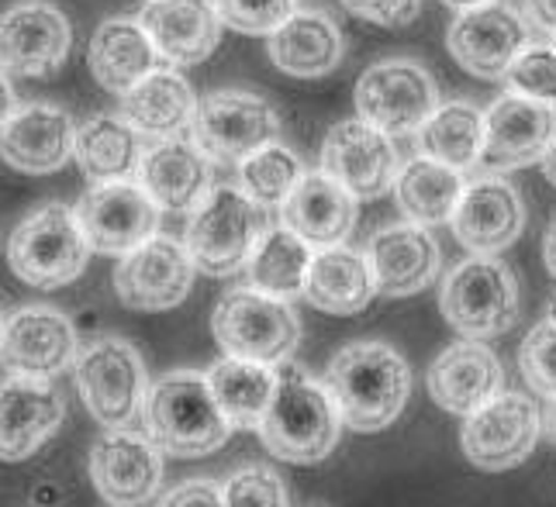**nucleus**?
Segmentation results:
<instances>
[{
    "label": "nucleus",
    "instance_id": "nucleus-46",
    "mask_svg": "<svg viewBox=\"0 0 556 507\" xmlns=\"http://www.w3.org/2000/svg\"><path fill=\"white\" fill-rule=\"evenodd\" d=\"M543 259H546L549 277L556 280V218H553V225L546 228V239H543Z\"/></svg>",
    "mask_w": 556,
    "mask_h": 507
},
{
    "label": "nucleus",
    "instance_id": "nucleus-21",
    "mask_svg": "<svg viewBox=\"0 0 556 507\" xmlns=\"http://www.w3.org/2000/svg\"><path fill=\"white\" fill-rule=\"evenodd\" d=\"M456 242L470 249L473 256H497L502 249L515 245L526 228V204L522 193L505 177H481L467 183L464 198L453 214Z\"/></svg>",
    "mask_w": 556,
    "mask_h": 507
},
{
    "label": "nucleus",
    "instance_id": "nucleus-15",
    "mask_svg": "<svg viewBox=\"0 0 556 507\" xmlns=\"http://www.w3.org/2000/svg\"><path fill=\"white\" fill-rule=\"evenodd\" d=\"M84 228L90 252L101 256H125V252L149 242L160 228V204L142 190V183L114 180L93 183L80 204L73 207Z\"/></svg>",
    "mask_w": 556,
    "mask_h": 507
},
{
    "label": "nucleus",
    "instance_id": "nucleus-47",
    "mask_svg": "<svg viewBox=\"0 0 556 507\" xmlns=\"http://www.w3.org/2000/svg\"><path fill=\"white\" fill-rule=\"evenodd\" d=\"M543 173H546V180L556 187V142H553V149L546 152V160H543Z\"/></svg>",
    "mask_w": 556,
    "mask_h": 507
},
{
    "label": "nucleus",
    "instance_id": "nucleus-8",
    "mask_svg": "<svg viewBox=\"0 0 556 507\" xmlns=\"http://www.w3.org/2000/svg\"><path fill=\"white\" fill-rule=\"evenodd\" d=\"M439 310L464 339H497L519 325V283L494 256H470L450 269L439 290Z\"/></svg>",
    "mask_w": 556,
    "mask_h": 507
},
{
    "label": "nucleus",
    "instance_id": "nucleus-20",
    "mask_svg": "<svg viewBox=\"0 0 556 507\" xmlns=\"http://www.w3.org/2000/svg\"><path fill=\"white\" fill-rule=\"evenodd\" d=\"M66 421V397L52 380L4 377L0 380V462L35 456Z\"/></svg>",
    "mask_w": 556,
    "mask_h": 507
},
{
    "label": "nucleus",
    "instance_id": "nucleus-14",
    "mask_svg": "<svg viewBox=\"0 0 556 507\" xmlns=\"http://www.w3.org/2000/svg\"><path fill=\"white\" fill-rule=\"evenodd\" d=\"M529 17H522L505 0L459 11L446 31V49L470 76L505 80L511 63L529 49Z\"/></svg>",
    "mask_w": 556,
    "mask_h": 507
},
{
    "label": "nucleus",
    "instance_id": "nucleus-2",
    "mask_svg": "<svg viewBox=\"0 0 556 507\" xmlns=\"http://www.w3.org/2000/svg\"><path fill=\"white\" fill-rule=\"evenodd\" d=\"M342 432V415L325 380H315L308 369L287 359L277 366V390L260 421V439L270 456L312 466L336 453Z\"/></svg>",
    "mask_w": 556,
    "mask_h": 507
},
{
    "label": "nucleus",
    "instance_id": "nucleus-10",
    "mask_svg": "<svg viewBox=\"0 0 556 507\" xmlns=\"http://www.w3.org/2000/svg\"><path fill=\"white\" fill-rule=\"evenodd\" d=\"M356 118L388 131L391 139L415 135L439 107L435 76L415 60H380L356 80Z\"/></svg>",
    "mask_w": 556,
    "mask_h": 507
},
{
    "label": "nucleus",
    "instance_id": "nucleus-31",
    "mask_svg": "<svg viewBox=\"0 0 556 507\" xmlns=\"http://www.w3.org/2000/svg\"><path fill=\"white\" fill-rule=\"evenodd\" d=\"M198 111V93L177 69H156L122 93L118 114L136 128L142 139L163 142L190 131Z\"/></svg>",
    "mask_w": 556,
    "mask_h": 507
},
{
    "label": "nucleus",
    "instance_id": "nucleus-17",
    "mask_svg": "<svg viewBox=\"0 0 556 507\" xmlns=\"http://www.w3.org/2000/svg\"><path fill=\"white\" fill-rule=\"evenodd\" d=\"M198 266L184 242L152 236L139 249L125 252L114 269V294L131 310H169L187 301Z\"/></svg>",
    "mask_w": 556,
    "mask_h": 507
},
{
    "label": "nucleus",
    "instance_id": "nucleus-33",
    "mask_svg": "<svg viewBox=\"0 0 556 507\" xmlns=\"http://www.w3.org/2000/svg\"><path fill=\"white\" fill-rule=\"evenodd\" d=\"M464 173L429 160V155H415L401 166L394 180V201L408 221L415 225H450L456 204L464 198Z\"/></svg>",
    "mask_w": 556,
    "mask_h": 507
},
{
    "label": "nucleus",
    "instance_id": "nucleus-37",
    "mask_svg": "<svg viewBox=\"0 0 556 507\" xmlns=\"http://www.w3.org/2000/svg\"><path fill=\"white\" fill-rule=\"evenodd\" d=\"M304 173H308V169H304L301 155L291 145H283L280 139L270 142V145H263L260 152H253L245 163H239L242 190L253 201L266 204V207L283 204L287 198H291Z\"/></svg>",
    "mask_w": 556,
    "mask_h": 507
},
{
    "label": "nucleus",
    "instance_id": "nucleus-1",
    "mask_svg": "<svg viewBox=\"0 0 556 507\" xmlns=\"http://www.w3.org/2000/svg\"><path fill=\"white\" fill-rule=\"evenodd\" d=\"M325 386L353 432L391 428L412 397V366L388 342H350L325 369Z\"/></svg>",
    "mask_w": 556,
    "mask_h": 507
},
{
    "label": "nucleus",
    "instance_id": "nucleus-40",
    "mask_svg": "<svg viewBox=\"0 0 556 507\" xmlns=\"http://www.w3.org/2000/svg\"><path fill=\"white\" fill-rule=\"evenodd\" d=\"M519 366L526 383L549 401H556V321H540L519 345Z\"/></svg>",
    "mask_w": 556,
    "mask_h": 507
},
{
    "label": "nucleus",
    "instance_id": "nucleus-22",
    "mask_svg": "<svg viewBox=\"0 0 556 507\" xmlns=\"http://www.w3.org/2000/svg\"><path fill=\"white\" fill-rule=\"evenodd\" d=\"M367 259L380 297H412L439 277L443 249H439L426 225L397 221L374 231Z\"/></svg>",
    "mask_w": 556,
    "mask_h": 507
},
{
    "label": "nucleus",
    "instance_id": "nucleus-11",
    "mask_svg": "<svg viewBox=\"0 0 556 507\" xmlns=\"http://www.w3.org/2000/svg\"><path fill=\"white\" fill-rule=\"evenodd\" d=\"M540 432L543 421L535 401L529 394H519V390H502L484 407H477L473 415L464 418L459 445H464V456L477 470L505 473L535 453Z\"/></svg>",
    "mask_w": 556,
    "mask_h": 507
},
{
    "label": "nucleus",
    "instance_id": "nucleus-24",
    "mask_svg": "<svg viewBox=\"0 0 556 507\" xmlns=\"http://www.w3.org/2000/svg\"><path fill=\"white\" fill-rule=\"evenodd\" d=\"M139 22L169 66L204 63L222 46L225 31L215 0H146Z\"/></svg>",
    "mask_w": 556,
    "mask_h": 507
},
{
    "label": "nucleus",
    "instance_id": "nucleus-42",
    "mask_svg": "<svg viewBox=\"0 0 556 507\" xmlns=\"http://www.w3.org/2000/svg\"><path fill=\"white\" fill-rule=\"evenodd\" d=\"M339 4L380 28H405L421 14V0H339Z\"/></svg>",
    "mask_w": 556,
    "mask_h": 507
},
{
    "label": "nucleus",
    "instance_id": "nucleus-12",
    "mask_svg": "<svg viewBox=\"0 0 556 507\" xmlns=\"http://www.w3.org/2000/svg\"><path fill=\"white\" fill-rule=\"evenodd\" d=\"M553 142L556 104L508 90L484 111V152L477 169H484L488 177H502L511 169L535 166L546 160Z\"/></svg>",
    "mask_w": 556,
    "mask_h": 507
},
{
    "label": "nucleus",
    "instance_id": "nucleus-3",
    "mask_svg": "<svg viewBox=\"0 0 556 507\" xmlns=\"http://www.w3.org/2000/svg\"><path fill=\"white\" fill-rule=\"evenodd\" d=\"M142 421L146 435L160 445V453L174 459L211 456L232 435V421L215 401L207 373H198V369H174L152 383Z\"/></svg>",
    "mask_w": 556,
    "mask_h": 507
},
{
    "label": "nucleus",
    "instance_id": "nucleus-50",
    "mask_svg": "<svg viewBox=\"0 0 556 507\" xmlns=\"http://www.w3.org/2000/svg\"><path fill=\"white\" fill-rule=\"evenodd\" d=\"M553 435H556V401H553Z\"/></svg>",
    "mask_w": 556,
    "mask_h": 507
},
{
    "label": "nucleus",
    "instance_id": "nucleus-32",
    "mask_svg": "<svg viewBox=\"0 0 556 507\" xmlns=\"http://www.w3.org/2000/svg\"><path fill=\"white\" fill-rule=\"evenodd\" d=\"M142 135L131 128L122 114H93L76 128L73 160L80 163L90 183L128 180L142 160Z\"/></svg>",
    "mask_w": 556,
    "mask_h": 507
},
{
    "label": "nucleus",
    "instance_id": "nucleus-25",
    "mask_svg": "<svg viewBox=\"0 0 556 507\" xmlns=\"http://www.w3.org/2000/svg\"><path fill=\"white\" fill-rule=\"evenodd\" d=\"M76 145L73 118L55 104H25L0 128V160L17 173L46 177L63 169Z\"/></svg>",
    "mask_w": 556,
    "mask_h": 507
},
{
    "label": "nucleus",
    "instance_id": "nucleus-27",
    "mask_svg": "<svg viewBox=\"0 0 556 507\" xmlns=\"http://www.w3.org/2000/svg\"><path fill=\"white\" fill-rule=\"evenodd\" d=\"M270 63L294 80H321L339 69L346 38L321 8H298L287 22L266 38Z\"/></svg>",
    "mask_w": 556,
    "mask_h": 507
},
{
    "label": "nucleus",
    "instance_id": "nucleus-49",
    "mask_svg": "<svg viewBox=\"0 0 556 507\" xmlns=\"http://www.w3.org/2000/svg\"><path fill=\"white\" fill-rule=\"evenodd\" d=\"M549 321H556V294H553V301H549Z\"/></svg>",
    "mask_w": 556,
    "mask_h": 507
},
{
    "label": "nucleus",
    "instance_id": "nucleus-16",
    "mask_svg": "<svg viewBox=\"0 0 556 507\" xmlns=\"http://www.w3.org/2000/svg\"><path fill=\"white\" fill-rule=\"evenodd\" d=\"M321 169L342 183L356 201H377L394 190L401 173L397 145L388 131L363 118H346L329 128L321 142Z\"/></svg>",
    "mask_w": 556,
    "mask_h": 507
},
{
    "label": "nucleus",
    "instance_id": "nucleus-41",
    "mask_svg": "<svg viewBox=\"0 0 556 507\" xmlns=\"http://www.w3.org/2000/svg\"><path fill=\"white\" fill-rule=\"evenodd\" d=\"M505 84L532 101H556V46H529L511 63Z\"/></svg>",
    "mask_w": 556,
    "mask_h": 507
},
{
    "label": "nucleus",
    "instance_id": "nucleus-18",
    "mask_svg": "<svg viewBox=\"0 0 556 507\" xmlns=\"http://www.w3.org/2000/svg\"><path fill=\"white\" fill-rule=\"evenodd\" d=\"M90 483L114 507H139L152 500L163 486V453L142 432L108 428L90 445Z\"/></svg>",
    "mask_w": 556,
    "mask_h": 507
},
{
    "label": "nucleus",
    "instance_id": "nucleus-38",
    "mask_svg": "<svg viewBox=\"0 0 556 507\" xmlns=\"http://www.w3.org/2000/svg\"><path fill=\"white\" fill-rule=\"evenodd\" d=\"M225 507H291L283 477L266 462H249L222 483Z\"/></svg>",
    "mask_w": 556,
    "mask_h": 507
},
{
    "label": "nucleus",
    "instance_id": "nucleus-39",
    "mask_svg": "<svg viewBox=\"0 0 556 507\" xmlns=\"http://www.w3.org/2000/svg\"><path fill=\"white\" fill-rule=\"evenodd\" d=\"M215 8L225 28H232L239 35L270 38L301 8V0H215Z\"/></svg>",
    "mask_w": 556,
    "mask_h": 507
},
{
    "label": "nucleus",
    "instance_id": "nucleus-13",
    "mask_svg": "<svg viewBox=\"0 0 556 507\" xmlns=\"http://www.w3.org/2000/svg\"><path fill=\"white\" fill-rule=\"evenodd\" d=\"M80 342L73 321L49 304L17 307L0 325V366L11 377L55 380L63 369H73Z\"/></svg>",
    "mask_w": 556,
    "mask_h": 507
},
{
    "label": "nucleus",
    "instance_id": "nucleus-34",
    "mask_svg": "<svg viewBox=\"0 0 556 507\" xmlns=\"http://www.w3.org/2000/svg\"><path fill=\"white\" fill-rule=\"evenodd\" d=\"M418 155L453 166L459 173L477 169L484 152V111L470 101H450L432 111V118L415 131Z\"/></svg>",
    "mask_w": 556,
    "mask_h": 507
},
{
    "label": "nucleus",
    "instance_id": "nucleus-9",
    "mask_svg": "<svg viewBox=\"0 0 556 507\" xmlns=\"http://www.w3.org/2000/svg\"><path fill=\"white\" fill-rule=\"evenodd\" d=\"M187 135L211 163L239 166L263 145L280 139V114L260 93L215 90L198 101Z\"/></svg>",
    "mask_w": 556,
    "mask_h": 507
},
{
    "label": "nucleus",
    "instance_id": "nucleus-26",
    "mask_svg": "<svg viewBox=\"0 0 556 507\" xmlns=\"http://www.w3.org/2000/svg\"><path fill=\"white\" fill-rule=\"evenodd\" d=\"M139 183L163 211H194L211 187V160L194 145V139H163L146 145L139 160Z\"/></svg>",
    "mask_w": 556,
    "mask_h": 507
},
{
    "label": "nucleus",
    "instance_id": "nucleus-7",
    "mask_svg": "<svg viewBox=\"0 0 556 507\" xmlns=\"http://www.w3.org/2000/svg\"><path fill=\"white\" fill-rule=\"evenodd\" d=\"M90 245L76 211L52 201L17 221L8 242V266L35 290H60L87 269Z\"/></svg>",
    "mask_w": 556,
    "mask_h": 507
},
{
    "label": "nucleus",
    "instance_id": "nucleus-44",
    "mask_svg": "<svg viewBox=\"0 0 556 507\" xmlns=\"http://www.w3.org/2000/svg\"><path fill=\"white\" fill-rule=\"evenodd\" d=\"M526 17L532 28L556 35V0H526Z\"/></svg>",
    "mask_w": 556,
    "mask_h": 507
},
{
    "label": "nucleus",
    "instance_id": "nucleus-28",
    "mask_svg": "<svg viewBox=\"0 0 556 507\" xmlns=\"http://www.w3.org/2000/svg\"><path fill=\"white\" fill-rule=\"evenodd\" d=\"M356 207L359 201L342 183H336L325 169L304 173L291 198L280 204L283 225L298 231L312 249L346 245V239L356 228Z\"/></svg>",
    "mask_w": 556,
    "mask_h": 507
},
{
    "label": "nucleus",
    "instance_id": "nucleus-23",
    "mask_svg": "<svg viewBox=\"0 0 556 507\" xmlns=\"http://www.w3.org/2000/svg\"><path fill=\"white\" fill-rule=\"evenodd\" d=\"M429 394L450 415L467 418L505 390V366L477 339L453 342L429 366Z\"/></svg>",
    "mask_w": 556,
    "mask_h": 507
},
{
    "label": "nucleus",
    "instance_id": "nucleus-43",
    "mask_svg": "<svg viewBox=\"0 0 556 507\" xmlns=\"http://www.w3.org/2000/svg\"><path fill=\"white\" fill-rule=\"evenodd\" d=\"M156 507H225V494L215 480H187L163 494Z\"/></svg>",
    "mask_w": 556,
    "mask_h": 507
},
{
    "label": "nucleus",
    "instance_id": "nucleus-29",
    "mask_svg": "<svg viewBox=\"0 0 556 507\" xmlns=\"http://www.w3.org/2000/svg\"><path fill=\"white\" fill-rule=\"evenodd\" d=\"M304 301H308L321 315H359L377 297L374 269L367 252L350 245L318 249L312 256L308 277H304Z\"/></svg>",
    "mask_w": 556,
    "mask_h": 507
},
{
    "label": "nucleus",
    "instance_id": "nucleus-19",
    "mask_svg": "<svg viewBox=\"0 0 556 507\" xmlns=\"http://www.w3.org/2000/svg\"><path fill=\"white\" fill-rule=\"evenodd\" d=\"M73 49V28L60 8L25 0L0 14V69L8 76H52Z\"/></svg>",
    "mask_w": 556,
    "mask_h": 507
},
{
    "label": "nucleus",
    "instance_id": "nucleus-45",
    "mask_svg": "<svg viewBox=\"0 0 556 507\" xmlns=\"http://www.w3.org/2000/svg\"><path fill=\"white\" fill-rule=\"evenodd\" d=\"M17 111V97H14V87L8 80V73L0 69V128H4Z\"/></svg>",
    "mask_w": 556,
    "mask_h": 507
},
{
    "label": "nucleus",
    "instance_id": "nucleus-35",
    "mask_svg": "<svg viewBox=\"0 0 556 507\" xmlns=\"http://www.w3.org/2000/svg\"><path fill=\"white\" fill-rule=\"evenodd\" d=\"M312 256V245L298 231H291L283 221L270 225L263 231L253 259L245 263L249 287H256L270 297L294 301L304 294V277H308Z\"/></svg>",
    "mask_w": 556,
    "mask_h": 507
},
{
    "label": "nucleus",
    "instance_id": "nucleus-30",
    "mask_svg": "<svg viewBox=\"0 0 556 507\" xmlns=\"http://www.w3.org/2000/svg\"><path fill=\"white\" fill-rule=\"evenodd\" d=\"M160 52L139 17H108L98 25L87 49L90 76L111 93H128L149 73L160 69Z\"/></svg>",
    "mask_w": 556,
    "mask_h": 507
},
{
    "label": "nucleus",
    "instance_id": "nucleus-51",
    "mask_svg": "<svg viewBox=\"0 0 556 507\" xmlns=\"http://www.w3.org/2000/svg\"><path fill=\"white\" fill-rule=\"evenodd\" d=\"M0 325H4V315H0Z\"/></svg>",
    "mask_w": 556,
    "mask_h": 507
},
{
    "label": "nucleus",
    "instance_id": "nucleus-6",
    "mask_svg": "<svg viewBox=\"0 0 556 507\" xmlns=\"http://www.w3.org/2000/svg\"><path fill=\"white\" fill-rule=\"evenodd\" d=\"M84 407L104 428H128L146 411L149 369L139 348L122 335L90 339L73 363Z\"/></svg>",
    "mask_w": 556,
    "mask_h": 507
},
{
    "label": "nucleus",
    "instance_id": "nucleus-36",
    "mask_svg": "<svg viewBox=\"0 0 556 507\" xmlns=\"http://www.w3.org/2000/svg\"><path fill=\"white\" fill-rule=\"evenodd\" d=\"M207 383L232 428H260L277 390V366L225 356L207 369Z\"/></svg>",
    "mask_w": 556,
    "mask_h": 507
},
{
    "label": "nucleus",
    "instance_id": "nucleus-48",
    "mask_svg": "<svg viewBox=\"0 0 556 507\" xmlns=\"http://www.w3.org/2000/svg\"><path fill=\"white\" fill-rule=\"evenodd\" d=\"M446 8L453 11H470V8H481V4H491V0H443Z\"/></svg>",
    "mask_w": 556,
    "mask_h": 507
},
{
    "label": "nucleus",
    "instance_id": "nucleus-4",
    "mask_svg": "<svg viewBox=\"0 0 556 507\" xmlns=\"http://www.w3.org/2000/svg\"><path fill=\"white\" fill-rule=\"evenodd\" d=\"M266 228V204L242 187H215L190 211L184 245L204 277H236L253 259Z\"/></svg>",
    "mask_w": 556,
    "mask_h": 507
},
{
    "label": "nucleus",
    "instance_id": "nucleus-5",
    "mask_svg": "<svg viewBox=\"0 0 556 507\" xmlns=\"http://www.w3.org/2000/svg\"><path fill=\"white\" fill-rule=\"evenodd\" d=\"M211 331L225 356L266 366L287 363L301 345V318L291 301L270 297L256 287H236L218 301Z\"/></svg>",
    "mask_w": 556,
    "mask_h": 507
}]
</instances>
